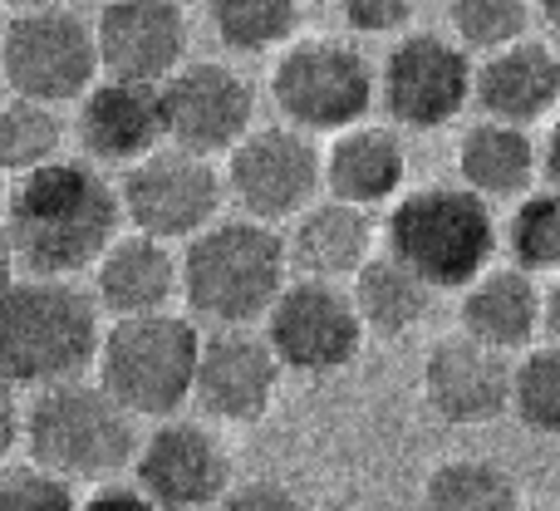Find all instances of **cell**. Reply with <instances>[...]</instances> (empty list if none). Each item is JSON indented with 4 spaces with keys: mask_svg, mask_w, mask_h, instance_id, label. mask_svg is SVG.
<instances>
[{
    "mask_svg": "<svg viewBox=\"0 0 560 511\" xmlns=\"http://www.w3.org/2000/svg\"><path fill=\"white\" fill-rule=\"evenodd\" d=\"M124 222L118 187L79 158H49L30 173H15L5 197V227L35 276H74L98 266Z\"/></svg>",
    "mask_w": 560,
    "mask_h": 511,
    "instance_id": "obj_1",
    "label": "cell"
},
{
    "mask_svg": "<svg viewBox=\"0 0 560 511\" xmlns=\"http://www.w3.org/2000/svg\"><path fill=\"white\" fill-rule=\"evenodd\" d=\"M98 295L74 290L65 276L10 280L0 290V374L20 388L79 379L98 364Z\"/></svg>",
    "mask_w": 560,
    "mask_h": 511,
    "instance_id": "obj_2",
    "label": "cell"
},
{
    "mask_svg": "<svg viewBox=\"0 0 560 511\" xmlns=\"http://www.w3.org/2000/svg\"><path fill=\"white\" fill-rule=\"evenodd\" d=\"M384 242L433 290H463L492 266L502 232H497L492 202L482 193H472L467 183H433L398 197Z\"/></svg>",
    "mask_w": 560,
    "mask_h": 511,
    "instance_id": "obj_3",
    "label": "cell"
},
{
    "mask_svg": "<svg viewBox=\"0 0 560 511\" xmlns=\"http://www.w3.org/2000/svg\"><path fill=\"white\" fill-rule=\"evenodd\" d=\"M285 270L290 246L261 217H246V222L217 217L183 252V295L202 320L252 325V320H266V310L285 290Z\"/></svg>",
    "mask_w": 560,
    "mask_h": 511,
    "instance_id": "obj_4",
    "label": "cell"
},
{
    "mask_svg": "<svg viewBox=\"0 0 560 511\" xmlns=\"http://www.w3.org/2000/svg\"><path fill=\"white\" fill-rule=\"evenodd\" d=\"M202 335L192 320L153 310L118 315L98 345V384L133 418H173L192 398Z\"/></svg>",
    "mask_w": 560,
    "mask_h": 511,
    "instance_id": "obj_5",
    "label": "cell"
},
{
    "mask_svg": "<svg viewBox=\"0 0 560 511\" xmlns=\"http://www.w3.org/2000/svg\"><path fill=\"white\" fill-rule=\"evenodd\" d=\"M25 443L30 457L69 483H104L133 463V414L108 394L104 384H79L59 379L45 384L25 414Z\"/></svg>",
    "mask_w": 560,
    "mask_h": 511,
    "instance_id": "obj_6",
    "label": "cell"
},
{
    "mask_svg": "<svg viewBox=\"0 0 560 511\" xmlns=\"http://www.w3.org/2000/svg\"><path fill=\"white\" fill-rule=\"evenodd\" d=\"M276 108L305 133H339L364 124L378 98L374 65L339 39H295L271 69Z\"/></svg>",
    "mask_w": 560,
    "mask_h": 511,
    "instance_id": "obj_7",
    "label": "cell"
},
{
    "mask_svg": "<svg viewBox=\"0 0 560 511\" xmlns=\"http://www.w3.org/2000/svg\"><path fill=\"white\" fill-rule=\"evenodd\" d=\"M364 315L354 305V290H339V280L300 276L285 280L276 305L266 310V339L280 355V364L295 374H335L354 364L364 349Z\"/></svg>",
    "mask_w": 560,
    "mask_h": 511,
    "instance_id": "obj_8",
    "label": "cell"
},
{
    "mask_svg": "<svg viewBox=\"0 0 560 511\" xmlns=\"http://www.w3.org/2000/svg\"><path fill=\"white\" fill-rule=\"evenodd\" d=\"M0 59H5V84L15 94L65 104L94 89L98 65V35L79 15H65L59 5L25 10L0 35Z\"/></svg>",
    "mask_w": 560,
    "mask_h": 511,
    "instance_id": "obj_9",
    "label": "cell"
},
{
    "mask_svg": "<svg viewBox=\"0 0 560 511\" xmlns=\"http://www.w3.org/2000/svg\"><path fill=\"white\" fill-rule=\"evenodd\" d=\"M472 89L477 69L467 59V45L433 35V30L404 35L378 69V98H384L388 118L398 128H413V133L447 128L472 104Z\"/></svg>",
    "mask_w": 560,
    "mask_h": 511,
    "instance_id": "obj_10",
    "label": "cell"
},
{
    "mask_svg": "<svg viewBox=\"0 0 560 511\" xmlns=\"http://www.w3.org/2000/svg\"><path fill=\"white\" fill-rule=\"evenodd\" d=\"M118 197H124L128 227L163 236V242H192L222 212V177L207 153L173 143L128 163Z\"/></svg>",
    "mask_w": 560,
    "mask_h": 511,
    "instance_id": "obj_11",
    "label": "cell"
},
{
    "mask_svg": "<svg viewBox=\"0 0 560 511\" xmlns=\"http://www.w3.org/2000/svg\"><path fill=\"white\" fill-rule=\"evenodd\" d=\"M232 197L261 222L300 217L325 187V158L305 128H252L226 163Z\"/></svg>",
    "mask_w": 560,
    "mask_h": 511,
    "instance_id": "obj_12",
    "label": "cell"
},
{
    "mask_svg": "<svg viewBox=\"0 0 560 511\" xmlns=\"http://www.w3.org/2000/svg\"><path fill=\"white\" fill-rule=\"evenodd\" d=\"M167 138L192 153H232L256 118V94L236 69L226 65H183L163 79Z\"/></svg>",
    "mask_w": 560,
    "mask_h": 511,
    "instance_id": "obj_13",
    "label": "cell"
},
{
    "mask_svg": "<svg viewBox=\"0 0 560 511\" xmlns=\"http://www.w3.org/2000/svg\"><path fill=\"white\" fill-rule=\"evenodd\" d=\"M138 487L163 511H202L232 492V463L202 423L167 418L138 448Z\"/></svg>",
    "mask_w": 560,
    "mask_h": 511,
    "instance_id": "obj_14",
    "label": "cell"
},
{
    "mask_svg": "<svg viewBox=\"0 0 560 511\" xmlns=\"http://www.w3.org/2000/svg\"><path fill=\"white\" fill-rule=\"evenodd\" d=\"M423 398L443 423L482 428L512 408V364L502 349L482 345L477 335H447L428 349Z\"/></svg>",
    "mask_w": 560,
    "mask_h": 511,
    "instance_id": "obj_15",
    "label": "cell"
},
{
    "mask_svg": "<svg viewBox=\"0 0 560 511\" xmlns=\"http://www.w3.org/2000/svg\"><path fill=\"white\" fill-rule=\"evenodd\" d=\"M98 65L118 79L163 84L187 65V20L177 0H108L94 20Z\"/></svg>",
    "mask_w": 560,
    "mask_h": 511,
    "instance_id": "obj_16",
    "label": "cell"
},
{
    "mask_svg": "<svg viewBox=\"0 0 560 511\" xmlns=\"http://www.w3.org/2000/svg\"><path fill=\"white\" fill-rule=\"evenodd\" d=\"M280 369L285 364L271 349V339L222 329V335L202 339V364H197L192 398L212 418H222V423H256L276 404Z\"/></svg>",
    "mask_w": 560,
    "mask_h": 511,
    "instance_id": "obj_17",
    "label": "cell"
},
{
    "mask_svg": "<svg viewBox=\"0 0 560 511\" xmlns=\"http://www.w3.org/2000/svg\"><path fill=\"white\" fill-rule=\"evenodd\" d=\"M79 138L94 163H138L167 138L163 114V84L148 79H118L108 74L94 84L79 108Z\"/></svg>",
    "mask_w": 560,
    "mask_h": 511,
    "instance_id": "obj_18",
    "label": "cell"
},
{
    "mask_svg": "<svg viewBox=\"0 0 560 511\" xmlns=\"http://www.w3.org/2000/svg\"><path fill=\"white\" fill-rule=\"evenodd\" d=\"M472 104L487 118H506L522 128L560 114V55L541 39H516L506 49H492L487 65L477 69Z\"/></svg>",
    "mask_w": 560,
    "mask_h": 511,
    "instance_id": "obj_19",
    "label": "cell"
},
{
    "mask_svg": "<svg viewBox=\"0 0 560 511\" xmlns=\"http://www.w3.org/2000/svg\"><path fill=\"white\" fill-rule=\"evenodd\" d=\"M94 295L108 315H153L167 310L173 295H183V260L167 252L163 236L128 232L98 256L94 266Z\"/></svg>",
    "mask_w": 560,
    "mask_h": 511,
    "instance_id": "obj_20",
    "label": "cell"
},
{
    "mask_svg": "<svg viewBox=\"0 0 560 511\" xmlns=\"http://www.w3.org/2000/svg\"><path fill=\"white\" fill-rule=\"evenodd\" d=\"M467 335H477L482 345L502 349H526L536 339V329L546 325V290H536V276L512 266H487L472 286H463V305H457Z\"/></svg>",
    "mask_w": 560,
    "mask_h": 511,
    "instance_id": "obj_21",
    "label": "cell"
},
{
    "mask_svg": "<svg viewBox=\"0 0 560 511\" xmlns=\"http://www.w3.org/2000/svg\"><path fill=\"white\" fill-rule=\"evenodd\" d=\"M408 177V153L398 143V133L374 124L339 128L335 143L325 153V187L329 197L354 207H384L398 197Z\"/></svg>",
    "mask_w": 560,
    "mask_h": 511,
    "instance_id": "obj_22",
    "label": "cell"
},
{
    "mask_svg": "<svg viewBox=\"0 0 560 511\" xmlns=\"http://www.w3.org/2000/svg\"><path fill=\"white\" fill-rule=\"evenodd\" d=\"M369 256H374L369 207L339 202V197H329V202H319V207H305V217L295 222V236H290V260L300 266V276L354 280Z\"/></svg>",
    "mask_w": 560,
    "mask_h": 511,
    "instance_id": "obj_23",
    "label": "cell"
},
{
    "mask_svg": "<svg viewBox=\"0 0 560 511\" xmlns=\"http://www.w3.org/2000/svg\"><path fill=\"white\" fill-rule=\"evenodd\" d=\"M457 173L472 193H482L487 202H506V197H526L541 173V148L532 143L522 124L506 118H482L463 133L457 143Z\"/></svg>",
    "mask_w": 560,
    "mask_h": 511,
    "instance_id": "obj_24",
    "label": "cell"
},
{
    "mask_svg": "<svg viewBox=\"0 0 560 511\" xmlns=\"http://www.w3.org/2000/svg\"><path fill=\"white\" fill-rule=\"evenodd\" d=\"M354 305L364 315L369 335L398 339L433 310V286L418 276L413 266H404L394 252L369 256L354 276Z\"/></svg>",
    "mask_w": 560,
    "mask_h": 511,
    "instance_id": "obj_25",
    "label": "cell"
},
{
    "mask_svg": "<svg viewBox=\"0 0 560 511\" xmlns=\"http://www.w3.org/2000/svg\"><path fill=\"white\" fill-rule=\"evenodd\" d=\"M423 502L438 511H512L522 492L506 467L487 463V457H453V463L433 467Z\"/></svg>",
    "mask_w": 560,
    "mask_h": 511,
    "instance_id": "obj_26",
    "label": "cell"
},
{
    "mask_svg": "<svg viewBox=\"0 0 560 511\" xmlns=\"http://www.w3.org/2000/svg\"><path fill=\"white\" fill-rule=\"evenodd\" d=\"M212 30L236 55H261L295 35L300 0H207Z\"/></svg>",
    "mask_w": 560,
    "mask_h": 511,
    "instance_id": "obj_27",
    "label": "cell"
},
{
    "mask_svg": "<svg viewBox=\"0 0 560 511\" xmlns=\"http://www.w3.org/2000/svg\"><path fill=\"white\" fill-rule=\"evenodd\" d=\"M506 256L532 276H560V187L526 193L506 217Z\"/></svg>",
    "mask_w": 560,
    "mask_h": 511,
    "instance_id": "obj_28",
    "label": "cell"
},
{
    "mask_svg": "<svg viewBox=\"0 0 560 511\" xmlns=\"http://www.w3.org/2000/svg\"><path fill=\"white\" fill-rule=\"evenodd\" d=\"M59 153V118L45 98L15 94L0 104V173H30Z\"/></svg>",
    "mask_w": 560,
    "mask_h": 511,
    "instance_id": "obj_29",
    "label": "cell"
},
{
    "mask_svg": "<svg viewBox=\"0 0 560 511\" xmlns=\"http://www.w3.org/2000/svg\"><path fill=\"white\" fill-rule=\"evenodd\" d=\"M512 414L526 433L560 438V339L526 349L512 364Z\"/></svg>",
    "mask_w": 560,
    "mask_h": 511,
    "instance_id": "obj_30",
    "label": "cell"
},
{
    "mask_svg": "<svg viewBox=\"0 0 560 511\" xmlns=\"http://www.w3.org/2000/svg\"><path fill=\"white\" fill-rule=\"evenodd\" d=\"M453 30L467 49H506L516 39H526L532 30V15H536V0H453Z\"/></svg>",
    "mask_w": 560,
    "mask_h": 511,
    "instance_id": "obj_31",
    "label": "cell"
},
{
    "mask_svg": "<svg viewBox=\"0 0 560 511\" xmlns=\"http://www.w3.org/2000/svg\"><path fill=\"white\" fill-rule=\"evenodd\" d=\"M74 483L55 467L35 463L0 473V511H74Z\"/></svg>",
    "mask_w": 560,
    "mask_h": 511,
    "instance_id": "obj_32",
    "label": "cell"
},
{
    "mask_svg": "<svg viewBox=\"0 0 560 511\" xmlns=\"http://www.w3.org/2000/svg\"><path fill=\"white\" fill-rule=\"evenodd\" d=\"M339 5H345V25L359 35H394L413 15V0H339Z\"/></svg>",
    "mask_w": 560,
    "mask_h": 511,
    "instance_id": "obj_33",
    "label": "cell"
},
{
    "mask_svg": "<svg viewBox=\"0 0 560 511\" xmlns=\"http://www.w3.org/2000/svg\"><path fill=\"white\" fill-rule=\"evenodd\" d=\"M222 507H232V511H256V507H300V497H295V492H285L280 483H246V487H236V492H226V497H222Z\"/></svg>",
    "mask_w": 560,
    "mask_h": 511,
    "instance_id": "obj_34",
    "label": "cell"
},
{
    "mask_svg": "<svg viewBox=\"0 0 560 511\" xmlns=\"http://www.w3.org/2000/svg\"><path fill=\"white\" fill-rule=\"evenodd\" d=\"M84 507H89V511H148L153 502H148V492H143L138 483L124 487V483H108V477H104V483H98V492L89 497Z\"/></svg>",
    "mask_w": 560,
    "mask_h": 511,
    "instance_id": "obj_35",
    "label": "cell"
},
{
    "mask_svg": "<svg viewBox=\"0 0 560 511\" xmlns=\"http://www.w3.org/2000/svg\"><path fill=\"white\" fill-rule=\"evenodd\" d=\"M15 388H20V384H10V379L0 374V457H5L10 448L20 443V433H25V414H20Z\"/></svg>",
    "mask_w": 560,
    "mask_h": 511,
    "instance_id": "obj_36",
    "label": "cell"
},
{
    "mask_svg": "<svg viewBox=\"0 0 560 511\" xmlns=\"http://www.w3.org/2000/svg\"><path fill=\"white\" fill-rule=\"evenodd\" d=\"M541 173L560 187V114L551 118V133H546V148H541Z\"/></svg>",
    "mask_w": 560,
    "mask_h": 511,
    "instance_id": "obj_37",
    "label": "cell"
},
{
    "mask_svg": "<svg viewBox=\"0 0 560 511\" xmlns=\"http://www.w3.org/2000/svg\"><path fill=\"white\" fill-rule=\"evenodd\" d=\"M15 260H20V252H15V236H10V227H5V217H0V290L15 280Z\"/></svg>",
    "mask_w": 560,
    "mask_h": 511,
    "instance_id": "obj_38",
    "label": "cell"
},
{
    "mask_svg": "<svg viewBox=\"0 0 560 511\" xmlns=\"http://www.w3.org/2000/svg\"><path fill=\"white\" fill-rule=\"evenodd\" d=\"M546 329H551V339H560V276L546 286Z\"/></svg>",
    "mask_w": 560,
    "mask_h": 511,
    "instance_id": "obj_39",
    "label": "cell"
},
{
    "mask_svg": "<svg viewBox=\"0 0 560 511\" xmlns=\"http://www.w3.org/2000/svg\"><path fill=\"white\" fill-rule=\"evenodd\" d=\"M536 15H546V25L560 30V0H536Z\"/></svg>",
    "mask_w": 560,
    "mask_h": 511,
    "instance_id": "obj_40",
    "label": "cell"
},
{
    "mask_svg": "<svg viewBox=\"0 0 560 511\" xmlns=\"http://www.w3.org/2000/svg\"><path fill=\"white\" fill-rule=\"evenodd\" d=\"M5 5H15V10H39V5H65V0H5Z\"/></svg>",
    "mask_w": 560,
    "mask_h": 511,
    "instance_id": "obj_41",
    "label": "cell"
},
{
    "mask_svg": "<svg viewBox=\"0 0 560 511\" xmlns=\"http://www.w3.org/2000/svg\"><path fill=\"white\" fill-rule=\"evenodd\" d=\"M0 84H5V59H0Z\"/></svg>",
    "mask_w": 560,
    "mask_h": 511,
    "instance_id": "obj_42",
    "label": "cell"
}]
</instances>
